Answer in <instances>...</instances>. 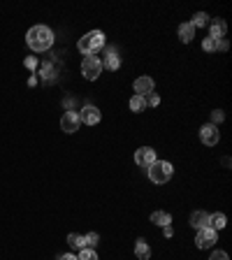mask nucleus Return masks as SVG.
I'll use <instances>...</instances> for the list:
<instances>
[{"mask_svg":"<svg viewBox=\"0 0 232 260\" xmlns=\"http://www.w3.org/2000/svg\"><path fill=\"white\" fill-rule=\"evenodd\" d=\"M223 118H225V114H223V112H220V109H216V112H214V114H211V121H214V126H216V123H220V121H223Z\"/></svg>","mask_w":232,"mask_h":260,"instance_id":"28","label":"nucleus"},{"mask_svg":"<svg viewBox=\"0 0 232 260\" xmlns=\"http://www.w3.org/2000/svg\"><path fill=\"white\" fill-rule=\"evenodd\" d=\"M216 42H218V49H228V42L225 40H216Z\"/></svg>","mask_w":232,"mask_h":260,"instance_id":"31","label":"nucleus"},{"mask_svg":"<svg viewBox=\"0 0 232 260\" xmlns=\"http://www.w3.org/2000/svg\"><path fill=\"white\" fill-rule=\"evenodd\" d=\"M77 260H98V253L93 248H81V253L77 256Z\"/></svg>","mask_w":232,"mask_h":260,"instance_id":"22","label":"nucleus"},{"mask_svg":"<svg viewBox=\"0 0 232 260\" xmlns=\"http://www.w3.org/2000/svg\"><path fill=\"white\" fill-rule=\"evenodd\" d=\"M209 26H211V35L209 37H214V40H223L228 33V24L223 19H214V21H209Z\"/></svg>","mask_w":232,"mask_h":260,"instance_id":"11","label":"nucleus"},{"mask_svg":"<svg viewBox=\"0 0 232 260\" xmlns=\"http://www.w3.org/2000/svg\"><path fill=\"white\" fill-rule=\"evenodd\" d=\"M144 107H146V100L142 95H132L130 98V109L132 112H144Z\"/></svg>","mask_w":232,"mask_h":260,"instance_id":"19","label":"nucleus"},{"mask_svg":"<svg viewBox=\"0 0 232 260\" xmlns=\"http://www.w3.org/2000/svg\"><path fill=\"white\" fill-rule=\"evenodd\" d=\"M207 24H209V16L204 12H197L195 16H193V21H190V26H193V28H204Z\"/></svg>","mask_w":232,"mask_h":260,"instance_id":"20","label":"nucleus"},{"mask_svg":"<svg viewBox=\"0 0 232 260\" xmlns=\"http://www.w3.org/2000/svg\"><path fill=\"white\" fill-rule=\"evenodd\" d=\"M26 42H28V47L33 49V51H46L54 44V33L46 26H33L26 33Z\"/></svg>","mask_w":232,"mask_h":260,"instance_id":"1","label":"nucleus"},{"mask_svg":"<svg viewBox=\"0 0 232 260\" xmlns=\"http://www.w3.org/2000/svg\"><path fill=\"white\" fill-rule=\"evenodd\" d=\"M190 225H193L195 230L209 228V214L207 212H193L190 214Z\"/></svg>","mask_w":232,"mask_h":260,"instance_id":"12","label":"nucleus"},{"mask_svg":"<svg viewBox=\"0 0 232 260\" xmlns=\"http://www.w3.org/2000/svg\"><path fill=\"white\" fill-rule=\"evenodd\" d=\"M104 47V33L102 30H91L81 37L77 42V49H79L84 56H95V51H100Z\"/></svg>","mask_w":232,"mask_h":260,"instance_id":"2","label":"nucleus"},{"mask_svg":"<svg viewBox=\"0 0 232 260\" xmlns=\"http://www.w3.org/2000/svg\"><path fill=\"white\" fill-rule=\"evenodd\" d=\"M172 163H167V160H156V163H151L149 165V179L153 184H165V181H170L172 179Z\"/></svg>","mask_w":232,"mask_h":260,"instance_id":"3","label":"nucleus"},{"mask_svg":"<svg viewBox=\"0 0 232 260\" xmlns=\"http://www.w3.org/2000/svg\"><path fill=\"white\" fill-rule=\"evenodd\" d=\"M209 260H230V258H228V253H225V251H214Z\"/></svg>","mask_w":232,"mask_h":260,"instance_id":"27","label":"nucleus"},{"mask_svg":"<svg viewBox=\"0 0 232 260\" xmlns=\"http://www.w3.org/2000/svg\"><path fill=\"white\" fill-rule=\"evenodd\" d=\"M135 256H137L139 260H149L151 258V248L144 239H137V244H135Z\"/></svg>","mask_w":232,"mask_h":260,"instance_id":"16","label":"nucleus"},{"mask_svg":"<svg viewBox=\"0 0 232 260\" xmlns=\"http://www.w3.org/2000/svg\"><path fill=\"white\" fill-rule=\"evenodd\" d=\"M144 100H146V107H158V105H160V95H158V93L144 95Z\"/></svg>","mask_w":232,"mask_h":260,"instance_id":"24","label":"nucleus"},{"mask_svg":"<svg viewBox=\"0 0 232 260\" xmlns=\"http://www.w3.org/2000/svg\"><path fill=\"white\" fill-rule=\"evenodd\" d=\"M42 77H44L46 82H49V79H56V68H51V65H44V68H42Z\"/></svg>","mask_w":232,"mask_h":260,"instance_id":"25","label":"nucleus"},{"mask_svg":"<svg viewBox=\"0 0 232 260\" xmlns=\"http://www.w3.org/2000/svg\"><path fill=\"white\" fill-rule=\"evenodd\" d=\"M200 140H202V144H207V146H216L220 140V130L214 123H207V126L200 128Z\"/></svg>","mask_w":232,"mask_h":260,"instance_id":"6","label":"nucleus"},{"mask_svg":"<svg viewBox=\"0 0 232 260\" xmlns=\"http://www.w3.org/2000/svg\"><path fill=\"white\" fill-rule=\"evenodd\" d=\"M81 74L88 79V82H95L100 74H102V60L98 56H84V63H81Z\"/></svg>","mask_w":232,"mask_h":260,"instance_id":"4","label":"nucleus"},{"mask_svg":"<svg viewBox=\"0 0 232 260\" xmlns=\"http://www.w3.org/2000/svg\"><path fill=\"white\" fill-rule=\"evenodd\" d=\"M68 244L72 248H86V237L77 235V232H70V235H68Z\"/></svg>","mask_w":232,"mask_h":260,"instance_id":"18","label":"nucleus"},{"mask_svg":"<svg viewBox=\"0 0 232 260\" xmlns=\"http://www.w3.org/2000/svg\"><path fill=\"white\" fill-rule=\"evenodd\" d=\"M162 230H165V237H172V235H174L172 225H165V228H162Z\"/></svg>","mask_w":232,"mask_h":260,"instance_id":"29","label":"nucleus"},{"mask_svg":"<svg viewBox=\"0 0 232 260\" xmlns=\"http://www.w3.org/2000/svg\"><path fill=\"white\" fill-rule=\"evenodd\" d=\"M158 158H156V149H151V146H142L135 151V163L139 167H149L151 163H156Z\"/></svg>","mask_w":232,"mask_h":260,"instance_id":"8","label":"nucleus"},{"mask_svg":"<svg viewBox=\"0 0 232 260\" xmlns=\"http://www.w3.org/2000/svg\"><path fill=\"white\" fill-rule=\"evenodd\" d=\"M216 242H218V232H216V230H211V228L197 230V237H195V246L197 248H211Z\"/></svg>","mask_w":232,"mask_h":260,"instance_id":"5","label":"nucleus"},{"mask_svg":"<svg viewBox=\"0 0 232 260\" xmlns=\"http://www.w3.org/2000/svg\"><path fill=\"white\" fill-rule=\"evenodd\" d=\"M153 93V79L151 77H139V79H135V95H149Z\"/></svg>","mask_w":232,"mask_h":260,"instance_id":"10","label":"nucleus"},{"mask_svg":"<svg viewBox=\"0 0 232 260\" xmlns=\"http://www.w3.org/2000/svg\"><path fill=\"white\" fill-rule=\"evenodd\" d=\"M202 49L211 54V51H216V49H218V42H216L214 37H204V40H202Z\"/></svg>","mask_w":232,"mask_h":260,"instance_id":"21","label":"nucleus"},{"mask_svg":"<svg viewBox=\"0 0 232 260\" xmlns=\"http://www.w3.org/2000/svg\"><path fill=\"white\" fill-rule=\"evenodd\" d=\"M151 223L160 225V228H165V225H172V216L167 212H153L151 214Z\"/></svg>","mask_w":232,"mask_h":260,"instance_id":"15","label":"nucleus"},{"mask_svg":"<svg viewBox=\"0 0 232 260\" xmlns=\"http://www.w3.org/2000/svg\"><path fill=\"white\" fill-rule=\"evenodd\" d=\"M102 68H107V70H118L121 68V58L116 56V51H107V58L102 60Z\"/></svg>","mask_w":232,"mask_h":260,"instance_id":"14","label":"nucleus"},{"mask_svg":"<svg viewBox=\"0 0 232 260\" xmlns=\"http://www.w3.org/2000/svg\"><path fill=\"white\" fill-rule=\"evenodd\" d=\"M79 114L77 112H65L63 116H60V130L63 132H77L79 130Z\"/></svg>","mask_w":232,"mask_h":260,"instance_id":"9","label":"nucleus"},{"mask_svg":"<svg viewBox=\"0 0 232 260\" xmlns=\"http://www.w3.org/2000/svg\"><path fill=\"white\" fill-rule=\"evenodd\" d=\"M179 37H181V42H193V37H195V28L190 24H181L179 26Z\"/></svg>","mask_w":232,"mask_h":260,"instance_id":"17","label":"nucleus"},{"mask_svg":"<svg viewBox=\"0 0 232 260\" xmlns=\"http://www.w3.org/2000/svg\"><path fill=\"white\" fill-rule=\"evenodd\" d=\"M228 225V218H225V214H209V228L211 230H223Z\"/></svg>","mask_w":232,"mask_h":260,"instance_id":"13","label":"nucleus"},{"mask_svg":"<svg viewBox=\"0 0 232 260\" xmlns=\"http://www.w3.org/2000/svg\"><path fill=\"white\" fill-rule=\"evenodd\" d=\"M23 65H26L28 70H35V68H37V58H35V56H28V58L23 60Z\"/></svg>","mask_w":232,"mask_h":260,"instance_id":"26","label":"nucleus"},{"mask_svg":"<svg viewBox=\"0 0 232 260\" xmlns=\"http://www.w3.org/2000/svg\"><path fill=\"white\" fill-rule=\"evenodd\" d=\"M60 260H77V256H72V253H65V256H60Z\"/></svg>","mask_w":232,"mask_h":260,"instance_id":"30","label":"nucleus"},{"mask_svg":"<svg viewBox=\"0 0 232 260\" xmlns=\"http://www.w3.org/2000/svg\"><path fill=\"white\" fill-rule=\"evenodd\" d=\"M100 118H102V114H100V109H98L95 105H86L79 112V121L81 123H86V126H95V123H100Z\"/></svg>","mask_w":232,"mask_h":260,"instance_id":"7","label":"nucleus"},{"mask_svg":"<svg viewBox=\"0 0 232 260\" xmlns=\"http://www.w3.org/2000/svg\"><path fill=\"white\" fill-rule=\"evenodd\" d=\"M84 237H86V248H95L98 242H100V235L98 232H88V235H84Z\"/></svg>","mask_w":232,"mask_h":260,"instance_id":"23","label":"nucleus"}]
</instances>
